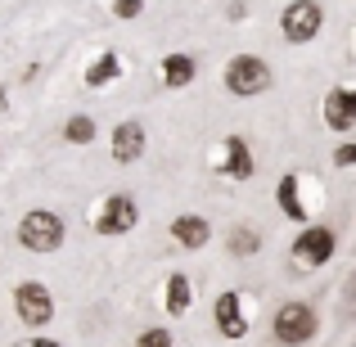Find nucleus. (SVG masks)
Returning <instances> with one entry per match:
<instances>
[{"instance_id":"1","label":"nucleus","mask_w":356,"mask_h":347,"mask_svg":"<svg viewBox=\"0 0 356 347\" xmlns=\"http://www.w3.org/2000/svg\"><path fill=\"white\" fill-rule=\"evenodd\" d=\"M18 243L32 252H54L63 243V217H54V212L36 208L23 217V226H18Z\"/></svg>"},{"instance_id":"2","label":"nucleus","mask_w":356,"mask_h":347,"mask_svg":"<svg viewBox=\"0 0 356 347\" xmlns=\"http://www.w3.org/2000/svg\"><path fill=\"white\" fill-rule=\"evenodd\" d=\"M266 86H270V68L261 59H252V54L230 59V68H226V90L230 95H261Z\"/></svg>"},{"instance_id":"3","label":"nucleus","mask_w":356,"mask_h":347,"mask_svg":"<svg viewBox=\"0 0 356 347\" xmlns=\"http://www.w3.org/2000/svg\"><path fill=\"white\" fill-rule=\"evenodd\" d=\"M275 334H280V343H289V347L307 343L316 334V312L307 302H284L275 312Z\"/></svg>"},{"instance_id":"4","label":"nucleus","mask_w":356,"mask_h":347,"mask_svg":"<svg viewBox=\"0 0 356 347\" xmlns=\"http://www.w3.org/2000/svg\"><path fill=\"white\" fill-rule=\"evenodd\" d=\"M321 23H325V14H321L316 0H293V5L284 9V36L289 41H312V36L321 32Z\"/></svg>"},{"instance_id":"5","label":"nucleus","mask_w":356,"mask_h":347,"mask_svg":"<svg viewBox=\"0 0 356 347\" xmlns=\"http://www.w3.org/2000/svg\"><path fill=\"white\" fill-rule=\"evenodd\" d=\"M14 307H18V321L23 325H45L54 316V302H50V289L45 284H18Z\"/></svg>"},{"instance_id":"6","label":"nucleus","mask_w":356,"mask_h":347,"mask_svg":"<svg viewBox=\"0 0 356 347\" xmlns=\"http://www.w3.org/2000/svg\"><path fill=\"white\" fill-rule=\"evenodd\" d=\"M293 257L302 261V266H325V261L334 257V234L325 226H307L293 243Z\"/></svg>"},{"instance_id":"7","label":"nucleus","mask_w":356,"mask_h":347,"mask_svg":"<svg viewBox=\"0 0 356 347\" xmlns=\"http://www.w3.org/2000/svg\"><path fill=\"white\" fill-rule=\"evenodd\" d=\"M131 226H136V203H131L127 194H108V203L95 217V230L99 234H127Z\"/></svg>"},{"instance_id":"8","label":"nucleus","mask_w":356,"mask_h":347,"mask_svg":"<svg viewBox=\"0 0 356 347\" xmlns=\"http://www.w3.org/2000/svg\"><path fill=\"white\" fill-rule=\"evenodd\" d=\"M325 122L334 131H352L356 122V90H330L325 95Z\"/></svg>"},{"instance_id":"9","label":"nucleus","mask_w":356,"mask_h":347,"mask_svg":"<svg viewBox=\"0 0 356 347\" xmlns=\"http://www.w3.org/2000/svg\"><path fill=\"white\" fill-rule=\"evenodd\" d=\"M217 330L226 334V339H243V334H248V321H243L239 293H221V298H217Z\"/></svg>"},{"instance_id":"10","label":"nucleus","mask_w":356,"mask_h":347,"mask_svg":"<svg viewBox=\"0 0 356 347\" xmlns=\"http://www.w3.org/2000/svg\"><path fill=\"white\" fill-rule=\"evenodd\" d=\"M140 154H145V127L140 122H122L113 131V158L118 163H136Z\"/></svg>"},{"instance_id":"11","label":"nucleus","mask_w":356,"mask_h":347,"mask_svg":"<svg viewBox=\"0 0 356 347\" xmlns=\"http://www.w3.org/2000/svg\"><path fill=\"white\" fill-rule=\"evenodd\" d=\"M172 234H176V243H181V248H203V243H208V234H212V226L203 217H194V212H185V217L172 221Z\"/></svg>"},{"instance_id":"12","label":"nucleus","mask_w":356,"mask_h":347,"mask_svg":"<svg viewBox=\"0 0 356 347\" xmlns=\"http://www.w3.org/2000/svg\"><path fill=\"white\" fill-rule=\"evenodd\" d=\"M226 176H235V181H248V176H252L248 145H243L239 136H230V140H226Z\"/></svg>"},{"instance_id":"13","label":"nucleus","mask_w":356,"mask_h":347,"mask_svg":"<svg viewBox=\"0 0 356 347\" xmlns=\"http://www.w3.org/2000/svg\"><path fill=\"white\" fill-rule=\"evenodd\" d=\"M163 81L167 86H190L194 81V59L190 54H167L163 59Z\"/></svg>"},{"instance_id":"14","label":"nucleus","mask_w":356,"mask_h":347,"mask_svg":"<svg viewBox=\"0 0 356 347\" xmlns=\"http://www.w3.org/2000/svg\"><path fill=\"white\" fill-rule=\"evenodd\" d=\"M113 77H118V54H99V59L86 68V86H95V90L108 86Z\"/></svg>"},{"instance_id":"15","label":"nucleus","mask_w":356,"mask_h":347,"mask_svg":"<svg viewBox=\"0 0 356 347\" xmlns=\"http://www.w3.org/2000/svg\"><path fill=\"white\" fill-rule=\"evenodd\" d=\"M167 312H172V316L190 312V280H185V275L167 280Z\"/></svg>"},{"instance_id":"16","label":"nucleus","mask_w":356,"mask_h":347,"mask_svg":"<svg viewBox=\"0 0 356 347\" xmlns=\"http://www.w3.org/2000/svg\"><path fill=\"white\" fill-rule=\"evenodd\" d=\"M280 208H284L293 221H307L302 203H298V176H284V181H280Z\"/></svg>"},{"instance_id":"17","label":"nucleus","mask_w":356,"mask_h":347,"mask_svg":"<svg viewBox=\"0 0 356 347\" xmlns=\"http://www.w3.org/2000/svg\"><path fill=\"white\" fill-rule=\"evenodd\" d=\"M63 136H68L72 145H86V140H95V122H90L86 113H77L68 127H63Z\"/></svg>"},{"instance_id":"18","label":"nucleus","mask_w":356,"mask_h":347,"mask_svg":"<svg viewBox=\"0 0 356 347\" xmlns=\"http://www.w3.org/2000/svg\"><path fill=\"white\" fill-rule=\"evenodd\" d=\"M230 248H235V252H257V234H252V230H239L235 239H230Z\"/></svg>"},{"instance_id":"19","label":"nucleus","mask_w":356,"mask_h":347,"mask_svg":"<svg viewBox=\"0 0 356 347\" xmlns=\"http://www.w3.org/2000/svg\"><path fill=\"white\" fill-rule=\"evenodd\" d=\"M140 347H172V334H163V330H145V334H140Z\"/></svg>"},{"instance_id":"20","label":"nucleus","mask_w":356,"mask_h":347,"mask_svg":"<svg viewBox=\"0 0 356 347\" xmlns=\"http://www.w3.org/2000/svg\"><path fill=\"white\" fill-rule=\"evenodd\" d=\"M140 9H145V0H113V14L118 18H136Z\"/></svg>"},{"instance_id":"21","label":"nucleus","mask_w":356,"mask_h":347,"mask_svg":"<svg viewBox=\"0 0 356 347\" xmlns=\"http://www.w3.org/2000/svg\"><path fill=\"white\" fill-rule=\"evenodd\" d=\"M334 163H339V167H356V145H339V149H334Z\"/></svg>"},{"instance_id":"22","label":"nucleus","mask_w":356,"mask_h":347,"mask_svg":"<svg viewBox=\"0 0 356 347\" xmlns=\"http://www.w3.org/2000/svg\"><path fill=\"white\" fill-rule=\"evenodd\" d=\"M32 347H59V343H50V339H36Z\"/></svg>"},{"instance_id":"23","label":"nucleus","mask_w":356,"mask_h":347,"mask_svg":"<svg viewBox=\"0 0 356 347\" xmlns=\"http://www.w3.org/2000/svg\"><path fill=\"white\" fill-rule=\"evenodd\" d=\"M0 113H5V90H0Z\"/></svg>"}]
</instances>
